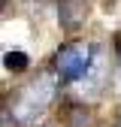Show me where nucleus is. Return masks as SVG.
<instances>
[{
	"mask_svg": "<svg viewBox=\"0 0 121 127\" xmlns=\"http://www.w3.org/2000/svg\"><path fill=\"white\" fill-rule=\"evenodd\" d=\"M94 64V45H82V42H70L55 55V73L60 82H85V76L91 73Z\"/></svg>",
	"mask_w": 121,
	"mask_h": 127,
	"instance_id": "f03ea898",
	"label": "nucleus"
},
{
	"mask_svg": "<svg viewBox=\"0 0 121 127\" xmlns=\"http://www.w3.org/2000/svg\"><path fill=\"white\" fill-rule=\"evenodd\" d=\"M115 52H118V64H121V36L115 39Z\"/></svg>",
	"mask_w": 121,
	"mask_h": 127,
	"instance_id": "39448f33",
	"label": "nucleus"
},
{
	"mask_svg": "<svg viewBox=\"0 0 121 127\" xmlns=\"http://www.w3.org/2000/svg\"><path fill=\"white\" fill-rule=\"evenodd\" d=\"M55 91H58L55 73H42L36 82H30L21 91V97L15 100V109H12L15 121H18V124H33L36 118H42L45 109H49L52 100H55Z\"/></svg>",
	"mask_w": 121,
	"mask_h": 127,
	"instance_id": "f257e3e1",
	"label": "nucleus"
},
{
	"mask_svg": "<svg viewBox=\"0 0 121 127\" xmlns=\"http://www.w3.org/2000/svg\"><path fill=\"white\" fill-rule=\"evenodd\" d=\"M27 64H30V58H27L24 52H6V55H3V67H6V70H12V73L27 70Z\"/></svg>",
	"mask_w": 121,
	"mask_h": 127,
	"instance_id": "20e7f679",
	"label": "nucleus"
},
{
	"mask_svg": "<svg viewBox=\"0 0 121 127\" xmlns=\"http://www.w3.org/2000/svg\"><path fill=\"white\" fill-rule=\"evenodd\" d=\"M82 0H60V15H58V21L60 27H67V30H76L82 24Z\"/></svg>",
	"mask_w": 121,
	"mask_h": 127,
	"instance_id": "7ed1b4c3",
	"label": "nucleus"
},
{
	"mask_svg": "<svg viewBox=\"0 0 121 127\" xmlns=\"http://www.w3.org/2000/svg\"><path fill=\"white\" fill-rule=\"evenodd\" d=\"M118 127H121V124H118Z\"/></svg>",
	"mask_w": 121,
	"mask_h": 127,
	"instance_id": "423d86ee",
	"label": "nucleus"
}]
</instances>
